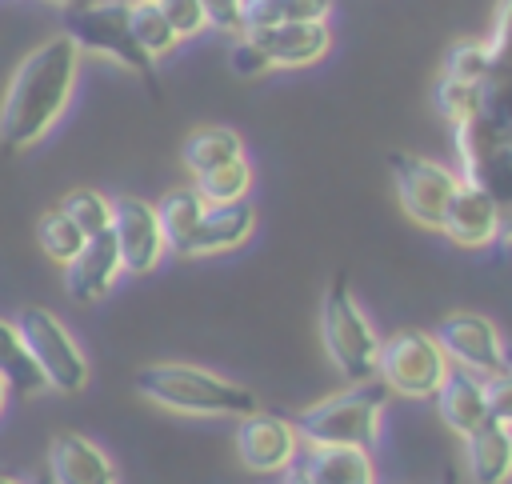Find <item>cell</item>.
<instances>
[{"mask_svg":"<svg viewBox=\"0 0 512 484\" xmlns=\"http://www.w3.org/2000/svg\"><path fill=\"white\" fill-rule=\"evenodd\" d=\"M80 60V48L56 32L16 64L0 96V148L28 152L60 124L80 80Z\"/></svg>","mask_w":512,"mask_h":484,"instance_id":"1","label":"cell"},{"mask_svg":"<svg viewBox=\"0 0 512 484\" xmlns=\"http://www.w3.org/2000/svg\"><path fill=\"white\" fill-rule=\"evenodd\" d=\"M136 396H144L148 404L176 412V416H228V420H244L252 412H260V400L252 388H244L240 380H228L212 368L200 364H184V360H152L136 372L132 380Z\"/></svg>","mask_w":512,"mask_h":484,"instance_id":"2","label":"cell"},{"mask_svg":"<svg viewBox=\"0 0 512 484\" xmlns=\"http://www.w3.org/2000/svg\"><path fill=\"white\" fill-rule=\"evenodd\" d=\"M392 392L380 380L348 384L292 416L304 448H376Z\"/></svg>","mask_w":512,"mask_h":484,"instance_id":"3","label":"cell"},{"mask_svg":"<svg viewBox=\"0 0 512 484\" xmlns=\"http://www.w3.org/2000/svg\"><path fill=\"white\" fill-rule=\"evenodd\" d=\"M320 344H324V356L332 360V368L348 384L376 380L380 332L372 328L364 304L356 300V292H352V284L344 276H336L324 288V300H320Z\"/></svg>","mask_w":512,"mask_h":484,"instance_id":"4","label":"cell"},{"mask_svg":"<svg viewBox=\"0 0 512 484\" xmlns=\"http://www.w3.org/2000/svg\"><path fill=\"white\" fill-rule=\"evenodd\" d=\"M64 36L80 48V56H100L112 60L116 68L140 76V80H156V64L136 48L132 32H128V0H84L72 4L64 12Z\"/></svg>","mask_w":512,"mask_h":484,"instance_id":"5","label":"cell"},{"mask_svg":"<svg viewBox=\"0 0 512 484\" xmlns=\"http://www.w3.org/2000/svg\"><path fill=\"white\" fill-rule=\"evenodd\" d=\"M452 372L448 356L440 352L436 336L424 328H396L380 336L376 352V380L400 400H432Z\"/></svg>","mask_w":512,"mask_h":484,"instance_id":"6","label":"cell"},{"mask_svg":"<svg viewBox=\"0 0 512 484\" xmlns=\"http://www.w3.org/2000/svg\"><path fill=\"white\" fill-rule=\"evenodd\" d=\"M16 328H20L32 360H36L48 392L76 396L88 384V356L56 312H48L40 304H28V308L16 312Z\"/></svg>","mask_w":512,"mask_h":484,"instance_id":"7","label":"cell"},{"mask_svg":"<svg viewBox=\"0 0 512 484\" xmlns=\"http://www.w3.org/2000/svg\"><path fill=\"white\" fill-rule=\"evenodd\" d=\"M452 152L456 176L464 184H476L492 200L500 220V244H512V140H496L464 124L452 128Z\"/></svg>","mask_w":512,"mask_h":484,"instance_id":"8","label":"cell"},{"mask_svg":"<svg viewBox=\"0 0 512 484\" xmlns=\"http://www.w3.org/2000/svg\"><path fill=\"white\" fill-rule=\"evenodd\" d=\"M488 72L480 80V104L472 128L496 140H512V0H496L492 24L484 32Z\"/></svg>","mask_w":512,"mask_h":484,"instance_id":"9","label":"cell"},{"mask_svg":"<svg viewBox=\"0 0 512 484\" xmlns=\"http://www.w3.org/2000/svg\"><path fill=\"white\" fill-rule=\"evenodd\" d=\"M388 172H392V188H396V200H400L404 216H412L420 228L440 232L444 208H448V200L460 184L456 168H448L440 160H428L420 152H392Z\"/></svg>","mask_w":512,"mask_h":484,"instance_id":"10","label":"cell"},{"mask_svg":"<svg viewBox=\"0 0 512 484\" xmlns=\"http://www.w3.org/2000/svg\"><path fill=\"white\" fill-rule=\"evenodd\" d=\"M108 232L116 240V252H120V264H124L128 276H148V272L160 268V260L168 252V240H164L156 204H148L144 196H132V192L112 196Z\"/></svg>","mask_w":512,"mask_h":484,"instance_id":"11","label":"cell"},{"mask_svg":"<svg viewBox=\"0 0 512 484\" xmlns=\"http://www.w3.org/2000/svg\"><path fill=\"white\" fill-rule=\"evenodd\" d=\"M440 352L448 356L452 368H464V372H476V376H492L504 368V336L500 328L480 316V312H448L436 328H432Z\"/></svg>","mask_w":512,"mask_h":484,"instance_id":"12","label":"cell"},{"mask_svg":"<svg viewBox=\"0 0 512 484\" xmlns=\"http://www.w3.org/2000/svg\"><path fill=\"white\" fill-rule=\"evenodd\" d=\"M236 456L256 476H280L300 460V436L288 416L252 412L236 420Z\"/></svg>","mask_w":512,"mask_h":484,"instance_id":"13","label":"cell"},{"mask_svg":"<svg viewBox=\"0 0 512 484\" xmlns=\"http://www.w3.org/2000/svg\"><path fill=\"white\" fill-rule=\"evenodd\" d=\"M60 272H64V292L76 304H100L116 288V280L124 276V264H120V252H116L112 232L88 236L80 244V252Z\"/></svg>","mask_w":512,"mask_h":484,"instance_id":"14","label":"cell"},{"mask_svg":"<svg viewBox=\"0 0 512 484\" xmlns=\"http://www.w3.org/2000/svg\"><path fill=\"white\" fill-rule=\"evenodd\" d=\"M244 36L260 48L268 72H276V68H312V64H320V60L328 56V48H332V28H328V20H320V24H284V28L244 32Z\"/></svg>","mask_w":512,"mask_h":484,"instance_id":"15","label":"cell"},{"mask_svg":"<svg viewBox=\"0 0 512 484\" xmlns=\"http://www.w3.org/2000/svg\"><path fill=\"white\" fill-rule=\"evenodd\" d=\"M48 484H116V464L112 456L80 436V432H56L48 440Z\"/></svg>","mask_w":512,"mask_h":484,"instance_id":"16","label":"cell"},{"mask_svg":"<svg viewBox=\"0 0 512 484\" xmlns=\"http://www.w3.org/2000/svg\"><path fill=\"white\" fill-rule=\"evenodd\" d=\"M440 232L456 248H468V252H480V248L500 244V220H496L492 200L476 184H464V180L456 184V192H452V200L444 208Z\"/></svg>","mask_w":512,"mask_h":484,"instance_id":"17","label":"cell"},{"mask_svg":"<svg viewBox=\"0 0 512 484\" xmlns=\"http://www.w3.org/2000/svg\"><path fill=\"white\" fill-rule=\"evenodd\" d=\"M256 232V208L248 200L236 204H204L200 224L192 228L188 244L180 256H220V252H236L252 240Z\"/></svg>","mask_w":512,"mask_h":484,"instance_id":"18","label":"cell"},{"mask_svg":"<svg viewBox=\"0 0 512 484\" xmlns=\"http://www.w3.org/2000/svg\"><path fill=\"white\" fill-rule=\"evenodd\" d=\"M432 400H436V416H440V424H444L452 436H460V440H464L468 432H476L480 424H488L484 376H476V372L452 368Z\"/></svg>","mask_w":512,"mask_h":484,"instance_id":"19","label":"cell"},{"mask_svg":"<svg viewBox=\"0 0 512 484\" xmlns=\"http://www.w3.org/2000/svg\"><path fill=\"white\" fill-rule=\"evenodd\" d=\"M464 476L472 484H508L512 480V428L480 424L464 436Z\"/></svg>","mask_w":512,"mask_h":484,"instance_id":"20","label":"cell"},{"mask_svg":"<svg viewBox=\"0 0 512 484\" xmlns=\"http://www.w3.org/2000/svg\"><path fill=\"white\" fill-rule=\"evenodd\" d=\"M240 156H244V140H240V132L224 128V124H200L180 144V168L192 180L212 172V168H220V164H228V160H240Z\"/></svg>","mask_w":512,"mask_h":484,"instance_id":"21","label":"cell"},{"mask_svg":"<svg viewBox=\"0 0 512 484\" xmlns=\"http://www.w3.org/2000/svg\"><path fill=\"white\" fill-rule=\"evenodd\" d=\"M300 460L312 484H376L368 448H304Z\"/></svg>","mask_w":512,"mask_h":484,"instance_id":"22","label":"cell"},{"mask_svg":"<svg viewBox=\"0 0 512 484\" xmlns=\"http://www.w3.org/2000/svg\"><path fill=\"white\" fill-rule=\"evenodd\" d=\"M0 380L8 384V392L28 396V400L48 392V384H44V376H40V368H36L20 328H16V320H4V316H0Z\"/></svg>","mask_w":512,"mask_h":484,"instance_id":"23","label":"cell"},{"mask_svg":"<svg viewBox=\"0 0 512 484\" xmlns=\"http://www.w3.org/2000/svg\"><path fill=\"white\" fill-rule=\"evenodd\" d=\"M332 16V0H244V32L284 28V24H320Z\"/></svg>","mask_w":512,"mask_h":484,"instance_id":"24","label":"cell"},{"mask_svg":"<svg viewBox=\"0 0 512 484\" xmlns=\"http://www.w3.org/2000/svg\"><path fill=\"white\" fill-rule=\"evenodd\" d=\"M156 216H160V228H164V240H168V252H184L192 228L200 224L204 216V200L192 184H180V188H168L160 200H156Z\"/></svg>","mask_w":512,"mask_h":484,"instance_id":"25","label":"cell"},{"mask_svg":"<svg viewBox=\"0 0 512 484\" xmlns=\"http://www.w3.org/2000/svg\"><path fill=\"white\" fill-rule=\"evenodd\" d=\"M128 32H132L136 48H140L152 64H160L164 56H172V52L180 48L176 28L164 20V12H160L156 4H128Z\"/></svg>","mask_w":512,"mask_h":484,"instance_id":"26","label":"cell"},{"mask_svg":"<svg viewBox=\"0 0 512 484\" xmlns=\"http://www.w3.org/2000/svg\"><path fill=\"white\" fill-rule=\"evenodd\" d=\"M192 188L200 192L204 204H236V200H248V188H252V164H248V156L228 160V164H220V168L196 176Z\"/></svg>","mask_w":512,"mask_h":484,"instance_id":"27","label":"cell"},{"mask_svg":"<svg viewBox=\"0 0 512 484\" xmlns=\"http://www.w3.org/2000/svg\"><path fill=\"white\" fill-rule=\"evenodd\" d=\"M80 232H84V240L88 236H100V232H108V220H112V200L104 196V192H96V188H72V192H64V200L56 204Z\"/></svg>","mask_w":512,"mask_h":484,"instance_id":"28","label":"cell"},{"mask_svg":"<svg viewBox=\"0 0 512 484\" xmlns=\"http://www.w3.org/2000/svg\"><path fill=\"white\" fill-rule=\"evenodd\" d=\"M36 244H40V252L52 260V264H68L76 252H80V244H84V232L60 212V208H52V212H44L40 220H36Z\"/></svg>","mask_w":512,"mask_h":484,"instance_id":"29","label":"cell"},{"mask_svg":"<svg viewBox=\"0 0 512 484\" xmlns=\"http://www.w3.org/2000/svg\"><path fill=\"white\" fill-rule=\"evenodd\" d=\"M484 72H488V48H484V36H464V40L448 44V52H444L436 76H448V80H460V84H468V88H480Z\"/></svg>","mask_w":512,"mask_h":484,"instance_id":"30","label":"cell"},{"mask_svg":"<svg viewBox=\"0 0 512 484\" xmlns=\"http://www.w3.org/2000/svg\"><path fill=\"white\" fill-rule=\"evenodd\" d=\"M484 404H488V420L512 428V372L500 368L492 376H484Z\"/></svg>","mask_w":512,"mask_h":484,"instance_id":"31","label":"cell"},{"mask_svg":"<svg viewBox=\"0 0 512 484\" xmlns=\"http://www.w3.org/2000/svg\"><path fill=\"white\" fill-rule=\"evenodd\" d=\"M156 8L164 12V20L176 28V36H180V40H188V36H200V32L208 28L200 0H160Z\"/></svg>","mask_w":512,"mask_h":484,"instance_id":"32","label":"cell"},{"mask_svg":"<svg viewBox=\"0 0 512 484\" xmlns=\"http://www.w3.org/2000/svg\"><path fill=\"white\" fill-rule=\"evenodd\" d=\"M204 8V20L212 32H224V36H244V0H200Z\"/></svg>","mask_w":512,"mask_h":484,"instance_id":"33","label":"cell"},{"mask_svg":"<svg viewBox=\"0 0 512 484\" xmlns=\"http://www.w3.org/2000/svg\"><path fill=\"white\" fill-rule=\"evenodd\" d=\"M228 64H232L236 76H264V72H268L260 48H256L248 36H236V40H232V56H228Z\"/></svg>","mask_w":512,"mask_h":484,"instance_id":"34","label":"cell"},{"mask_svg":"<svg viewBox=\"0 0 512 484\" xmlns=\"http://www.w3.org/2000/svg\"><path fill=\"white\" fill-rule=\"evenodd\" d=\"M8 396H12V392H8V384L0 380V412H4V404H8Z\"/></svg>","mask_w":512,"mask_h":484,"instance_id":"35","label":"cell"},{"mask_svg":"<svg viewBox=\"0 0 512 484\" xmlns=\"http://www.w3.org/2000/svg\"><path fill=\"white\" fill-rule=\"evenodd\" d=\"M0 484H28V480H16V476H8V472H0Z\"/></svg>","mask_w":512,"mask_h":484,"instance_id":"36","label":"cell"},{"mask_svg":"<svg viewBox=\"0 0 512 484\" xmlns=\"http://www.w3.org/2000/svg\"><path fill=\"white\" fill-rule=\"evenodd\" d=\"M504 368L512 372V344H508V352H504Z\"/></svg>","mask_w":512,"mask_h":484,"instance_id":"37","label":"cell"},{"mask_svg":"<svg viewBox=\"0 0 512 484\" xmlns=\"http://www.w3.org/2000/svg\"><path fill=\"white\" fill-rule=\"evenodd\" d=\"M444 484H456V472H444Z\"/></svg>","mask_w":512,"mask_h":484,"instance_id":"38","label":"cell"},{"mask_svg":"<svg viewBox=\"0 0 512 484\" xmlns=\"http://www.w3.org/2000/svg\"><path fill=\"white\" fill-rule=\"evenodd\" d=\"M128 4H160V0H128Z\"/></svg>","mask_w":512,"mask_h":484,"instance_id":"39","label":"cell"}]
</instances>
